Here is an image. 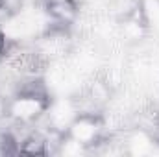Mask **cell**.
<instances>
[{"label":"cell","mask_w":159,"mask_h":157,"mask_svg":"<svg viewBox=\"0 0 159 157\" xmlns=\"http://www.w3.org/2000/svg\"><path fill=\"white\" fill-rule=\"evenodd\" d=\"M46 139H43L41 135H30L24 141H20V154H28V155H44L48 154L46 148Z\"/></svg>","instance_id":"cell-1"},{"label":"cell","mask_w":159,"mask_h":157,"mask_svg":"<svg viewBox=\"0 0 159 157\" xmlns=\"http://www.w3.org/2000/svg\"><path fill=\"white\" fill-rule=\"evenodd\" d=\"M0 154L2 155L20 154V141H17L11 133H2L0 135Z\"/></svg>","instance_id":"cell-2"},{"label":"cell","mask_w":159,"mask_h":157,"mask_svg":"<svg viewBox=\"0 0 159 157\" xmlns=\"http://www.w3.org/2000/svg\"><path fill=\"white\" fill-rule=\"evenodd\" d=\"M7 4H9V0H0V9H4Z\"/></svg>","instance_id":"cell-3"}]
</instances>
